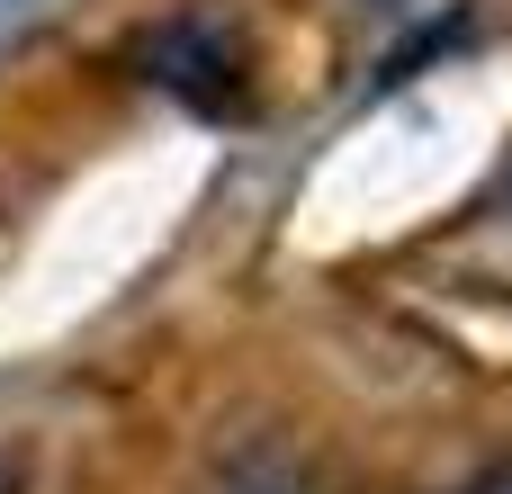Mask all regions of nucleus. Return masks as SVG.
<instances>
[{
	"mask_svg": "<svg viewBox=\"0 0 512 494\" xmlns=\"http://www.w3.org/2000/svg\"><path fill=\"white\" fill-rule=\"evenodd\" d=\"M459 494H512V468H486L477 486H459Z\"/></svg>",
	"mask_w": 512,
	"mask_h": 494,
	"instance_id": "3",
	"label": "nucleus"
},
{
	"mask_svg": "<svg viewBox=\"0 0 512 494\" xmlns=\"http://www.w3.org/2000/svg\"><path fill=\"white\" fill-rule=\"evenodd\" d=\"M504 207H512V189H504Z\"/></svg>",
	"mask_w": 512,
	"mask_h": 494,
	"instance_id": "5",
	"label": "nucleus"
},
{
	"mask_svg": "<svg viewBox=\"0 0 512 494\" xmlns=\"http://www.w3.org/2000/svg\"><path fill=\"white\" fill-rule=\"evenodd\" d=\"M135 72L153 90H171L180 108H198V117H234L243 108V45L225 36V18L180 9L162 27H144L135 36Z\"/></svg>",
	"mask_w": 512,
	"mask_h": 494,
	"instance_id": "1",
	"label": "nucleus"
},
{
	"mask_svg": "<svg viewBox=\"0 0 512 494\" xmlns=\"http://www.w3.org/2000/svg\"><path fill=\"white\" fill-rule=\"evenodd\" d=\"M27 9H36V0H0V36H9V27H18Z\"/></svg>",
	"mask_w": 512,
	"mask_h": 494,
	"instance_id": "4",
	"label": "nucleus"
},
{
	"mask_svg": "<svg viewBox=\"0 0 512 494\" xmlns=\"http://www.w3.org/2000/svg\"><path fill=\"white\" fill-rule=\"evenodd\" d=\"M216 494H315V486H306V468L288 450H243V459H225Z\"/></svg>",
	"mask_w": 512,
	"mask_h": 494,
	"instance_id": "2",
	"label": "nucleus"
}]
</instances>
